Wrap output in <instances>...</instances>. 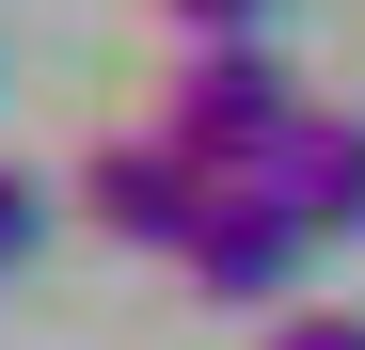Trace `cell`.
Masks as SVG:
<instances>
[{
	"label": "cell",
	"mask_w": 365,
	"mask_h": 350,
	"mask_svg": "<svg viewBox=\"0 0 365 350\" xmlns=\"http://www.w3.org/2000/svg\"><path fill=\"white\" fill-rule=\"evenodd\" d=\"M270 350H365V319H349V303H286V319H270Z\"/></svg>",
	"instance_id": "52a82bcc"
},
{
	"label": "cell",
	"mask_w": 365,
	"mask_h": 350,
	"mask_svg": "<svg viewBox=\"0 0 365 350\" xmlns=\"http://www.w3.org/2000/svg\"><path fill=\"white\" fill-rule=\"evenodd\" d=\"M302 255H318V223H302L270 175H207V207H191V239H175V271L207 286V303H286Z\"/></svg>",
	"instance_id": "7a4b0ae2"
},
{
	"label": "cell",
	"mask_w": 365,
	"mask_h": 350,
	"mask_svg": "<svg viewBox=\"0 0 365 350\" xmlns=\"http://www.w3.org/2000/svg\"><path fill=\"white\" fill-rule=\"evenodd\" d=\"M191 207H207V159L175 144V128H111L80 159V223L96 239H128V255H175L191 239Z\"/></svg>",
	"instance_id": "3957f363"
},
{
	"label": "cell",
	"mask_w": 365,
	"mask_h": 350,
	"mask_svg": "<svg viewBox=\"0 0 365 350\" xmlns=\"http://www.w3.org/2000/svg\"><path fill=\"white\" fill-rule=\"evenodd\" d=\"M159 16H175V48H238V32H270L286 0H159Z\"/></svg>",
	"instance_id": "8992f818"
},
{
	"label": "cell",
	"mask_w": 365,
	"mask_h": 350,
	"mask_svg": "<svg viewBox=\"0 0 365 350\" xmlns=\"http://www.w3.org/2000/svg\"><path fill=\"white\" fill-rule=\"evenodd\" d=\"M270 191L318 223V239H365V111H302V144L270 159Z\"/></svg>",
	"instance_id": "277c9868"
},
{
	"label": "cell",
	"mask_w": 365,
	"mask_h": 350,
	"mask_svg": "<svg viewBox=\"0 0 365 350\" xmlns=\"http://www.w3.org/2000/svg\"><path fill=\"white\" fill-rule=\"evenodd\" d=\"M48 223H64V191H48L32 159H0V271H32V255H48Z\"/></svg>",
	"instance_id": "5b68a950"
},
{
	"label": "cell",
	"mask_w": 365,
	"mask_h": 350,
	"mask_svg": "<svg viewBox=\"0 0 365 350\" xmlns=\"http://www.w3.org/2000/svg\"><path fill=\"white\" fill-rule=\"evenodd\" d=\"M302 96L286 64H270V32H238V48H175V80H159V128L191 144L207 175H270L286 144H302Z\"/></svg>",
	"instance_id": "6da1fadb"
}]
</instances>
